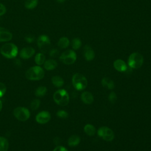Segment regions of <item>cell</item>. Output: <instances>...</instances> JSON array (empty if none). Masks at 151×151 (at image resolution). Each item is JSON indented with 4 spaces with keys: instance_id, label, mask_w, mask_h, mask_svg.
I'll return each instance as SVG.
<instances>
[{
    "instance_id": "8d00e7d4",
    "label": "cell",
    "mask_w": 151,
    "mask_h": 151,
    "mask_svg": "<svg viewBox=\"0 0 151 151\" xmlns=\"http://www.w3.org/2000/svg\"><path fill=\"white\" fill-rule=\"evenodd\" d=\"M2 103L1 100H0V111H1V110H2Z\"/></svg>"
},
{
    "instance_id": "2e32d148",
    "label": "cell",
    "mask_w": 151,
    "mask_h": 151,
    "mask_svg": "<svg viewBox=\"0 0 151 151\" xmlns=\"http://www.w3.org/2000/svg\"><path fill=\"white\" fill-rule=\"evenodd\" d=\"M57 67V63L55 60L48 59L44 63V67L46 70L51 71L54 70Z\"/></svg>"
},
{
    "instance_id": "4316f807",
    "label": "cell",
    "mask_w": 151,
    "mask_h": 151,
    "mask_svg": "<svg viewBox=\"0 0 151 151\" xmlns=\"http://www.w3.org/2000/svg\"><path fill=\"white\" fill-rule=\"evenodd\" d=\"M40 105V100L38 99H34L31 101V104H30V107L32 110H35L38 109Z\"/></svg>"
},
{
    "instance_id": "484cf974",
    "label": "cell",
    "mask_w": 151,
    "mask_h": 151,
    "mask_svg": "<svg viewBox=\"0 0 151 151\" xmlns=\"http://www.w3.org/2000/svg\"><path fill=\"white\" fill-rule=\"evenodd\" d=\"M81 41L78 38H74L71 41V46L73 50H77L79 49L81 46Z\"/></svg>"
},
{
    "instance_id": "30bf717a",
    "label": "cell",
    "mask_w": 151,
    "mask_h": 151,
    "mask_svg": "<svg viewBox=\"0 0 151 151\" xmlns=\"http://www.w3.org/2000/svg\"><path fill=\"white\" fill-rule=\"evenodd\" d=\"M51 119V114L47 111H42L38 113L35 117V120L40 124H45Z\"/></svg>"
},
{
    "instance_id": "83f0119b",
    "label": "cell",
    "mask_w": 151,
    "mask_h": 151,
    "mask_svg": "<svg viewBox=\"0 0 151 151\" xmlns=\"http://www.w3.org/2000/svg\"><path fill=\"white\" fill-rule=\"evenodd\" d=\"M56 114H57V116L58 117H60L61 119H66V118H67L68 117V113L66 111H65L64 110H58Z\"/></svg>"
},
{
    "instance_id": "e0dca14e",
    "label": "cell",
    "mask_w": 151,
    "mask_h": 151,
    "mask_svg": "<svg viewBox=\"0 0 151 151\" xmlns=\"http://www.w3.org/2000/svg\"><path fill=\"white\" fill-rule=\"evenodd\" d=\"M80 143V137L76 135L73 134L71 135L68 139V145L70 147H75L79 145Z\"/></svg>"
},
{
    "instance_id": "8fae6325",
    "label": "cell",
    "mask_w": 151,
    "mask_h": 151,
    "mask_svg": "<svg viewBox=\"0 0 151 151\" xmlns=\"http://www.w3.org/2000/svg\"><path fill=\"white\" fill-rule=\"evenodd\" d=\"M35 53V50L31 47H26L19 51V57L23 59H28L32 57Z\"/></svg>"
},
{
    "instance_id": "ffe728a7",
    "label": "cell",
    "mask_w": 151,
    "mask_h": 151,
    "mask_svg": "<svg viewBox=\"0 0 151 151\" xmlns=\"http://www.w3.org/2000/svg\"><path fill=\"white\" fill-rule=\"evenodd\" d=\"M51 82L52 84L56 87H61L64 85V80L59 76H53L51 78Z\"/></svg>"
},
{
    "instance_id": "52a82bcc",
    "label": "cell",
    "mask_w": 151,
    "mask_h": 151,
    "mask_svg": "<svg viewBox=\"0 0 151 151\" xmlns=\"http://www.w3.org/2000/svg\"><path fill=\"white\" fill-rule=\"evenodd\" d=\"M37 44L41 52H46L51 45V41L48 36L47 35H41L37 40Z\"/></svg>"
},
{
    "instance_id": "d6a6232c",
    "label": "cell",
    "mask_w": 151,
    "mask_h": 151,
    "mask_svg": "<svg viewBox=\"0 0 151 151\" xmlns=\"http://www.w3.org/2000/svg\"><path fill=\"white\" fill-rule=\"evenodd\" d=\"M6 9L5 6L3 4L0 3V17L4 15L6 13Z\"/></svg>"
},
{
    "instance_id": "d4e9b609",
    "label": "cell",
    "mask_w": 151,
    "mask_h": 151,
    "mask_svg": "<svg viewBox=\"0 0 151 151\" xmlns=\"http://www.w3.org/2000/svg\"><path fill=\"white\" fill-rule=\"evenodd\" d=\"M47 89L46 87L40 86L35 90V95L37 97H42L45 95V94L47 93Z\"/></svg>"
},
{
    "instance_id": "cb8c5ba5",
    "label": "cell",
    "mask_w": 151,
    "mask_h": 151,
    "mask_svg": "<svg viewBox=\"0 0 151 151\" xmlns=\"http://www.w3.org/2000/svg\"><path fill=\"white\" fill-rule=\"evenodd\" d=\"M38 3V0H25L24 6L28 9H32L37 6Z\"/></svg>"
},
{
    "instance_id": "836d02e7",
    "label": "cell",
    "mask_w": 151,
    "mask_h": 151,
    "mask_svg": "<svg viewBox=\"0 0 151 151\" xmlns=\"http://www.w3.org/2000/svg\"><path fill=\"white\" fill-rule=\"evenodd\" d=\"M52 151H68L65 147L63 146H57Z\"/></svg>"
},
{
    "instance_id": "ac0fdd59",
    "label": "cell",
    "mask_w": 151,
    "mask_h": 151,
    "mask_svg": "<svg viewBox=\"0 0 151 151\" xmlns=\"http://www.w3.org/2000/svg\"><path fill=\"white\" fill-rule=\"evenodd\" d=\"M101 84L104 87L107 88L109 90H112L115 87L114 81L108 77H103L102 78Z\"/></svg>"
},
{
    "instance_id": "9c48e42d",
    "label": "cell",
    "mask_w": 151,
    "mask_h": 151,
    "mask_svg": "<svg viewBox=\"0 0 151 151\" xmlns=\"http://www.w3.org/2000/svg\"><path fill=\"white\" fill-rule=\"evenodd\" d=\"M97 134L100 137L103 138L104 140L110 142L114 138V134L113 131L108 127L102 126L97 130Z\"/></svg>"
},
{
    "instance_id": "d590c367",
    "label": "cell",
    "mask_w": 151,
    "mask_h": 151,
    "mask_svg": "<svg viewBox=\"0 0 151 151\" xmlns=\"http://www.w3.org/2000/svg\"><path fill=\"white\" fill-rule=\"evenodd\" d=\"M57 2L58 3H63L64 2H65L66 0H56Z\"/></svg>"
},
{
    "instance_id": "603a6c76",
    "label": "cell",
    "mask_w": 151,
    "mask_h": 151,
    "mask_svg": "<svg viewBox=\"0 0 151 151\" xmlns=\"http://www.w3.org/2000/svg\"><path fill=\"white\" fill-rule=\"evenodd\" d=\"M35 62L37 65L44 64L45 61V56L42 52H38L35 56Z\"/></svg>"
},
{
    "instance_id": "9a60e30c",
    "label": "cell",
    "mask_w": 151,
    "mask_h": 151,
    "mask_svg": "<svg viewBox=\"0 0 151 151\" xmlns=\"http://www.w3.org/2000/svg\"><path fill=\"white\" fill-rule=\"evenodd\" d=\"M81 100L84 103L86 104H90L94 101V97L90 92L86 91L81 93Z\"/></svg>"
},
{
    "instance_id": "277c9868",
    "label": "cell",
    "mask_w": 151,
    "mask_h": 151,
    "mask_svg": "<svg viewBox=\"0 0 151 151\" xmlns=\"http://www.w3.org/2000/svg\"><path fill=\"white\" fill-rule=\"evenodd\" d=\"M53 99L57 104L65 106L69 103V94L64 89H59L57 90L53 94Z\"/></svg>"
},
{
    "instance_id": "4fadbf2b",
    "label": "cell",
    "mask_w": 151,
    "mask_h": 151,
    "mask_svg": "<svg viewBox=\"0 0 151 151\" xmlns=\"http://www.w3.org/2000/svg\"><path fill=\"white\" fill-rule=\"evenodd\" d=\"M12 38V33L6 28L0 27V42H8Z\"/></svg>"
},
{
    "instance_id": "8992f818",
    "label": "cell",
    "mask_w": 151,
    "mask_h": 151,
    "mask_svg": "<svg viewBox=\"0 0 151 151\" xmlns=\"http://www.w3.org/2000/svg\"><path fill=\"white\" fill-rule=\"evenodd\" d=\"M77 60V54L73 50H67L64 51L60 56V60L66 65H71Z\"/></svg>"
},
{
    "instance_id": "44dd1931",
    "label": "cell",
    "mask_w": 151,
    "mask_h": 151,
    "mask_svg": "<svg viewBox=\"0 0 151 151\" xmlns=\"http://www.w3.org/2000/svg\"><path fill=\"white\" fill-rule=\"evenodd\" d=\"M84 131L86 133V134L91 136H94L96 134V129L93 124L88 123L84 126Z\"/></svg>"
},
{
    "instance_id": "6da1fadb",
    "label": "cell",
    "mask_w": 151,
    "mask_h": 151,
    "mask_svg": "<svg viewBox=\"0 0 151 151\" xmlns=\"http://www.w3.org/2000/svg\"><path fill=\"white\" fill-rule=\"evenodd\" d=\"M1 54L6 58H14L18 54L17 46L12 42H6L3 44L0 48Z\"/></svg>"
},
{
    "instance_id": "5b68a950",
    "label": "cell",
    "mask_w": 151,
    "mask_h": 151,
    "mask_svg": "<svg viewBox=\"0 0 151 151\" xmlns=\"http://www.w3.org/2000/svg\"><path fill=\"white\" fill-rule=\"evenodd\" d=\"M72 84L77 90L81 91L87 87L88 82L84 75L80 73H75L72 77Z\"/></svg>"
},
{
    "instance_id": "7c38bea8",
    "label": "cell",
    "mask_w": 151,
    "mask_h": 151,
    "mask_svg": "<svg viewBox=\"0 0 151 151\" xmlns=\"http://www.w3.org/2000/svg\"><path fill=\"white\" fill-rule=\"evenodd\" d=\"M83 55L86 61H90L94 58L95 52L91 46L86 45L83 48Z\"/></svg>"
},
{
    "instance_id": "e575fe53",
    "label": "cell",
    "mask_w": 151,
    "mask_h": 151,
    "mask_svg": "<svg viewBox=\"0 0 151 151\" xmlns=\"http://www.w3.org/2000/svg\"><path fill=\"white\" fill-rule=\"evenodd\" d=\"M14 64H15V65H17L18 66H19V65H21V61H20L19 60L17 59V60H15L14 61Z\"/></svg>"
},
{
    "instance_id": "4dcf8cb0",
    "label": "cell",
    "mask_w": 151,
    "mask_h": 151,
    "mask_svg": "<svg viewBox=\"0 0 151 151\" xmlns=\"http://www.w3.org/2000/svg\"><path fill=\"white\" fill-rule=\"evenodd\" d=\"M24 39L25 41L28 43H32L35 40V37L31 34H28L25 37Z\"/></svg>"
},
{
    "instance_id": "3957f363",
    "label": "cell",
    "mask_w": 151,
    "mask_h": 151,
    "mask_svg": "<svg viewBox=\"0 0 151 151\" xmlns=\"http://www.w3.org/2000/svg\"><path fill=\"white\" fill-rule=\"evenodd\" d=\"M144 62V58L143 55L137 52H134L132 53L127 60L128 65L132 69H137L140 68Z\"/></svg>"
},
{
    "instance_id": "f1b7e54d",
    "label": "cell",
    "mask_w": 151,
    "mask_h": 151,
    "mask_svg": "<svg viewBox=\"0 0 151 151\" xmlns=\"http://www.w3.org/2000/svg\"><path fill=\"white\" fill-rule=\"evenodd\" d=\"M117 95L114 91H111L109 95V100L111 103H114L117 101Z\"/></svg>"
},
{
    "instance_id": "f546056e",
    "label": "cell",
    "mask_w": 151,
    "mask_h": 151,
    "mask_svg": "<svg viewBox=\"0 0 151 151\" xmlns=\"http://www.w3.org/2000/svg\"><path fill=\"white\" fill-rule=\"evenodd\" d=\"M49 55L52 58L57 57L59 55V51L56 48H52L50 51Z\"/></svg>"
},
{
    "instance_id": "d6986e66",
    "label": "cell",
    "mask_w": 151,
    "mask_h": 151,
    "mask_svg": "<svg viewBox=\"0 0 151 151\" xmlns=\"http://www.w3.org/2000/svg\"><path fill=\"white\" fill-rule=\"evenodd\" d=\"M70 44V40L66 37H61L57 42V45L61 49L66 48Z\"/></svg>"
},
{
    "instance_id": "7402d4cb",
    "label": "cell",
    "mask_w": 151,
    "mask_h": 151,
    "mask_svg": "<svg viewBox=\"0 0 151 151\" xmlns=\"http://www.w3.org/2000/svg\"><path fill=\"white\" fill-rule=\"evenodd\" d=\"M9 142L6 138L0 136V151H8Z\"/></svg>"
},
{
    "instance_id": "1f68e13d",
    "label": "cell",
    "mask_w": 151,
    "mask_h": 151,
    "mask_svg": "<svg viewBox=\"0 0 151 151\" xmlns=\"http://www.w3.org/2000/svg\"><path fill=\"white\" fill-rule=\"evenodd\" d=\"M6 92V86L2 83H0V97H2Z\"/></svg>"
},
{
    "instance_id": "7a4b0ae2",
    "label": "cell",
    "mask_w": 151,
    "mask_h": 151,
    "mask_svg": "<svg viewBox=\"0 0 151 151\" xmlns=\"http://www.w3.org/2000/svg\"><path fill=\"white\" fill-rule=\"evenodd\" d=\"M44 71L40 65H35L28 68L25 73V77L29 80H40L44 77Z\"/></svg>"
},
{
    "instance_id": "ba28073f",
    "label": "cell",
    "mask_w": 151,
    "mask_h": 151,
    "mask_svg": "<svg viewBox=\"0 0 151 151\" xmlns=\"http://www.w3.org/2000/svg\"><path fill=\"white\" fill-rule=\"evenodd\" d=\"M14 116L19 121L24 122L30 117V112L28 109L24 107H17L13 111Z\"/></svg>"
},
{
    "instance_id": "5bb4252c",
    "label": "cell",
    "mask_w": 151,
    "mask_h": 151,
    "mask_svg": "<svg viewBox=\"0 0 151 151\" xmlns=\"http://www.w3.org/2000/svg\"><path fill=\"white\" fill-rule=\"evenodd\" d=\"M114 68L119 72H125L127 70V65L122 59H117L113 63Z\"/></svg>"
}]
</instances>
